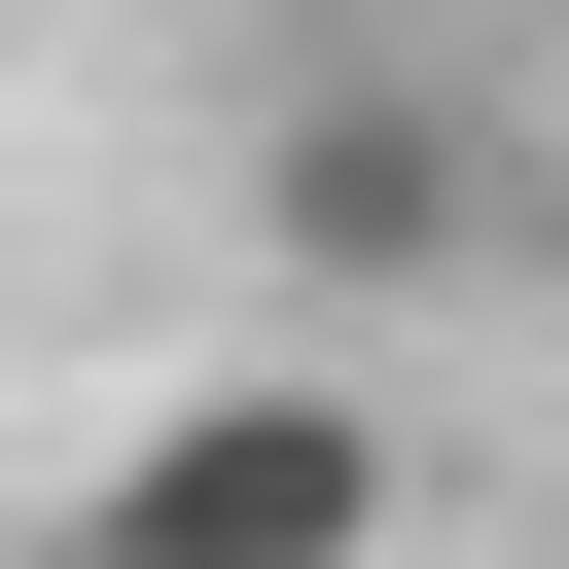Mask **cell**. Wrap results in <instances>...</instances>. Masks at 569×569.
<instances>
[{
  "label": "cell",
  "mask_w": 569,
  "mask_h": 569,
  "mask_svg": "<svg viewBox=\"0 0 569 569\" xmlns=\"http://www.w3.org/2000/svg\"><path fill=\"white\" fill-rule=\"evenodd\" d=\"M36 569H391V391L213 356V391H142V427L36 498Z\"/></svg>",
  "instance_id": "6da1fadb"
},
{
  "label": "cell",
  "mask_w": 569,
  "mask_h": 569,
  "mask_svg": "<svg viewBox=\"0 0 569 569\" xmlns=\"http://www.w3.org/2000/svg\"><path fill=\"white\" fill-rule=\"evenodd\" d=\"M462 249H498V142L427 71H284L249 107V284H462Z\"/></svg>",
  "instance_id": "7a4b0ae2"
}]
</instances>
